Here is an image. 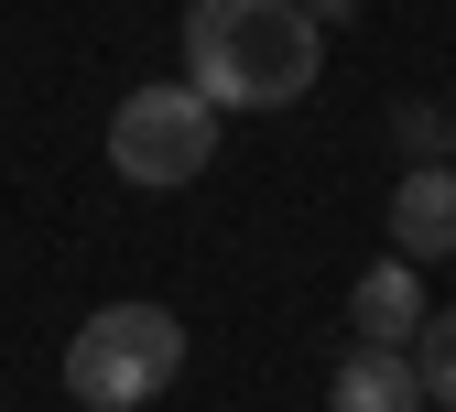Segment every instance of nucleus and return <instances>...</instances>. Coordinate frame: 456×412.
Returning <instances> with one entry per match:
<instances>
[{
  "instance_id": "obj_7",
  "label": "nucleus",
  "mask_w": 456,
  "mask_h": 412,
  "mask_svg": "<svg viewBox=\"0 0 456 412\" xmlns=\"http://www.w3.org/2000/svg\"><path fill=\"white\" fill-rule=\"evenodd\" d=\"M403 359H413L424 401H445V412H456V315H424V336L403 347Z\"/></svg>"
},
{
  "instance_id": "obj_5",
  "label": "nucleus",
  "mask_w": 456,
  "mask_h": 412,
  "mask_svg": "<svg viewBox=\"0 0 456 412\" xmlns=\"http://www.w3.org/2000/svg\"><path fill=\"white\" fill-rule=\"evenodd\" d=\"M391 239H403V261H456V163H403Z\"/></svg>"
},
{
  "instance_id": "obj_6",
  "label": "nucleus",
  "mask_w": 456,
  "mask_h": 412,
  "mask_svg": "<svg viewBox=\"0 0 456 412\" xmlns=\"http://www.w3.org/2000/svg\"><path fill=\"white\" fill-rule=\"evenodd\" d=\"M326 412H424V380L403 347H348L326 380Z\"/></svg>"
},
{
  "instance_id": "obj_1",
  "label": "nucleus",
  "mask_w": 456,
  "mask_h": 412,
  "mask_svg": "<svg viewBox=\"0 0 456 412\" xmlns=\"http://www.w3.org/2000/svg\"><path fill=\"white\" fill-rule=\"evenodd\" d=\"M326 66V33L305 0H196L185 12V87L217 109H294Z\"/></svg>"
},
{
  "instance_id": "obj_2",
  "label": "nucleus",
  "mask_w": 456,
  "mask_h": 412,
  "mask_svg": "<svg viewBox=\"0 0 456 412\" xmlns=\"http://www.w3.org/2000/svg\"><path fill=\"white\" fill-rule=\"evenodd\" d=\"M175 369H185V326L163 304H98L66 336V391L87 412H142V401L175 391Z\"/></svg>"
},
{
  "instance_id": "obj_3",
  "label": "nucleus",
  "mask_w": 456,
  "mask_h": 412,
  "mask_svg": "<svg viewBox=\"0 0 456 412\" xmlns=\"http://www.w3.org/2000/svg\"><path fill=\"white\" fill-rule=\"evenodd\" d=\"M207 152H217V109H207L185 77H175V87H131L120 109H109V174H120V185H142V196L196 185Z\"/></svg>"
},
{
  "instance_id": "obj_4",
  "label": "nucleus",
  "mask_w": 456,
  "mask_h": 412,
  "mask_svg": "<svg viewBox=\"0 0 456 412\" xmlns=\"http://www.w3.org/2000/svg\"><path fill=\"white\" fill-rule=\"evenodd\" d=\"M424 271L403 261V250H391V261H370L359 271V293H348V326H359V347H413L424 336Z\"/></svg>"
},
{
  "instance_id": "obj_8",
  "label": "nucleus",
  "mask_w": 456,
  "mask_h": 412,
  "mask_svg": "<svg viewBox=\"0 0 456 412\" xmlns=\"http://www.w3.org/2000/svg\"><path fill=\"white\" fill-rule=\"evenodd\" d=\"M391 141H403L413 163H445V152H456V109H435V98H403V109H391Z\"/></svg>"
}]
</instances>
